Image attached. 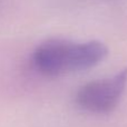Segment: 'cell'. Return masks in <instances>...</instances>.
<instances>
[{
  "label": "cell",
  "instance_id": "1",
  "mask_svg": "<svg viewBox=\"0 0 127 127\" xmlns=\"http://www.w3.org/2000/svg\"><path fill=\"white\" fill-rule=\"evenodd\" d=\"M107 54V46L98 40L72 42L54 38L41 42L35 49L31 63L41 75L56 77L93 68L103 62Z\"/></svg>",
  "mask_w": 127,
  "mask_h": 127
},
{
  "label": "cell",
  "instance_id": "2",
  "mask_svg": "<svg viewBox=\"0 0 127 127\" xmlns=\"http://www.w3.org/2000/svg\"><path fill=\"white\" fill-rule=\"evenodd\" d=\"M127 84V69L108 78L93 80L81 86L76 93L75 101L86 112L109 114L121 101Z\"/></svg>",
  "mask_w": 127,
  "mask_h": 127
}]
</instances>
